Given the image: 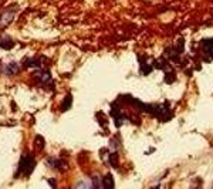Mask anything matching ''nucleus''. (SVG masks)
<instances>
[{"mask_svg":"<svg viewBox=\"0 0 213 189\" xmlns=\"http://www.w3.org/2000/svg\"><path fill=\"white\" fill-rule=\"evenodd\" d=\"M203 47L210 51V54H213V38H207V40H203Z\"/></svg>","mask_w":213,"mask_h":189,"instance_id":"obj_10","label":"nucleus"},{"mask_svg":"<svg viewBox=\"0 0 213 189\" xmlns=\"http://www.w3.org/2000/svg\"><path fill=\"white\" fill-rule=\"evenodd\" d=\"M23 64H24V67L40 68L41 67V59H34V57H31V59H26Z\"/></svg>","mask_w":213,"mask_h":189,"instance_id":"obj_7","label":"nucleus"},{"mask_svg":"<svg viewBox=\"0 0 213 189\" xmlns=\"http://www.w3.org/2000/svg\"><path fill=\"white\" fill-rule=\"evenodd\" d=\"M36 146H37V149H43L44 148V140L43 136H36Z\"/></svg>","mask_w":213,"mask_h":189,"instance_id":"obj_12","label":"nucleus"},{"mask_svg":"<svg viewBox=\"0 0 213 189\" xmlns=\"http://www.w3.org/2000/svg\"><path fill=\"white\" fill-rule=\"evenodd\" d=\"M34 77H36V80L40 81L43 85L51 84V75H50V71H47V70H36Z\"/></svg>","mask_w":213,"mask_h":189,"instance_id":"obj_2","label":"nucleus"},{"mask_svg":"<svg viewBox=\"0 0 213 189\" xmlns=\"http://www.w3.org/2000/svg\"><path fill=\"white\" fill-rule=\"evenodd\" d=\"M109 164H111L112 166H115V168L118 166V156H117V152H114V154H111V155H109Z\"/></svg>","mask_w":213,"mask_h":189,"instance_id":"obj_11","label":"nucleus"},{"mask_svg":"<svg viewBox=\"0 0 213 189\" xmlns=\"http://www.w3.org/2000/svg\"><path fill=\"white\" fill-rule=\"evenodd\" d=\"M0 47L4 50H10L14 47V41H13L12 37H7V36H4V37H0Z\"/></svg>","mask_w":213,"mask_h":189,"instance_id":"obj_6","label":"nucleus"},{"mask_svg":"<svg viewBox=\"0 0 213 189\" xmlns=\"http://www.w3.org/2000/svg\"><path fill=\"white\" fill-rule=\"evenodd\" d=\"M71 105H73V95L67 94L64 98V102H63V105H61V111H67L68 108H71Z\"/></svg>","mask_w":213,"mask_h":189,"instance_id":"obj_9","label":"nucleus"},{"mask_svg":"<svg viewBox=\"0 0 213 189\" xmlns=\"http://www.w3.org/2000/svg\"><path fill=\"white\" fill-rule=\"evenodd\" d=\"M13 16H14V13L10 12V10H6L3 14L0 16V27H4V26L9 24L13 20Z\"/></svg>","mask_w":213,"mask_h":189,"instance_id":"obj_5","label":"nucleus"},{"mask_svg":"<svg viewBox=\"0 0 213 189\" xmlns=\"http://www.w3.org/2000/svg\"><path fill=\"white\" fill-rule=\"evenodd\" d=\"M47 164H48L53 169H57V171H65V168H67V164H65L64 161L56 159V158H50L48 161H47Z\"/></svg>","mask_w":213,"mask_h":189,"instance_id":"obj_4","label":"nucleus"},{"mask_svg":"<svg viewBox=\"0 0 213 189\" xmlns=\"http://www.w3.org/2000/svg\"><path fill=\"white\" fill-rule=\"evenodd\" d=\"M36 168V159L33 158V155L30 154H24V155L20 158V162H19V171H17V175H24V176H30L31 172L34 171Z\"/></svg>","mask_w":213,"mask_h":189,"instance_id":"obj_1","label":"nucleus"},{"mask_svg":"<svg viewBox=\"0 0 213 189\" xmlns=\"http://www.w3.org/2000/svg\"><path fill=\"white\" fill-rule=\"evenodd\" d=\"M19 68L20 67L17 63H7V64H4L3 67H2V71L6 75H14V74H17Z\"/></svg>","mask_w":213,"mask_h":189,"instance_id":"obj_3","label":"nucleus"},{"mask_svg":"<svg viewBox=\"0 0 213 189\" xmlns=\"http://www.w3.org/2000/svg\"><path fill=\"white\" fill-rule=\"evenodd\" d=\"M102 186H104V188H107V189L114 188V178H112L111 174H108L107 176L104 178V179H102Z\"/></svg>","mask_w":213,"mask_h":189,"instance_id":"obj_8","label":"nucleus"}]
</instances>
